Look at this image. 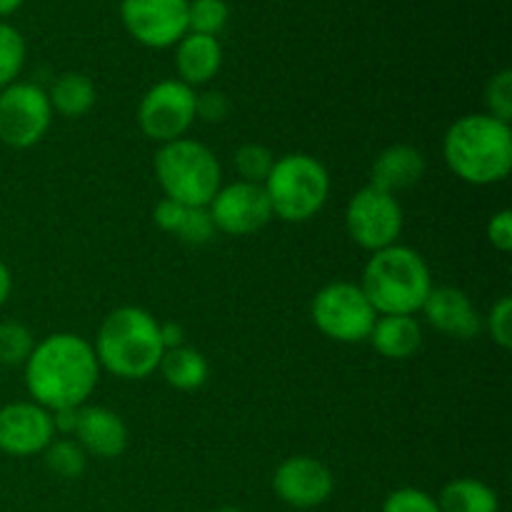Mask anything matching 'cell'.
Listing matches in <instances>:
<instances>
[{
    "instance_id": "1",
    "label": "cell",
    "mask_w": 512,
    "mask_h": 512,
    "mask_svg": "<svg viewBox=\"0 0 512 512\" xmlns=\"http://www.w3.org/2000/svg\"><path fill=\"white\" fill-rule=\"evenodd\" d=\"M23 368L30 398L45 410L83 408L100 380L93 343L75 333H53L35 343Z\"/></svg>"
},
{
    "instance_id": "2",
    "label": "cell",
    "mask_w": 512,
    "mask_h": 512,
    "mask_svg": "<svg viewBox=\"0 0 512 512\" xmlns=\"http://www.w3.org/2000/svg\"><path fill=\"white\" fill-rule=\"evenodd\" d=\"M445 165L468 185L503 183L512 170L510 123L488 113L455 120L443 138Z\"/></svg>"
},
{
    "instance_id": "3",
    "label": "cell",
    "mask_w": 512,
    "mask_h": 512,
    "mask_svg": "<svg viewBox=\"0 0 512 512\" xmlns=\"http://www.w3.org/2000/svg\"><path fill=\"white\" fill-rule=\"evenodd\" d=\"M95 358L100 370L120 380H143L158 370L163 360L160 320L138 305H123L105 315L95 335Z\"/></svg>"
},
{
    "instance_id": "4",
    "label": "cell",
    "mask_w": 512,
    "mask_h": 512,
    "mask_svg": "<svg viewBox=\"0 0 512 512\" xmlns=\"http://www.w3.org/2000/svg\"><path fill=\"white\" fill-rule=\"evenodd\" d=\"M360 288L378 315H415L435 285L423 255L395 243L365 263Z\"/></svg>"
},
{
    "instance_id": "5",
    "label": "cell",
    "mask_w": 512,
    "mask_h": 512,
    "mask_svg": "<svg viewBox=\"0 0 512 512\" xmlns=\"http://www.w3.org/2000/svg\"><path fill=\"white\" fill-rule=\"evenodd\" d=\"M153 170L165 198L178 200L188 208H208L223 183L218 155L193 138L160 145Z\"/></svg>"
},
{
    "instance_id": "6",
    "label": "cell",
    "mask_w": 512,
    "mask_h": 512,
    "mask_svg": "<svg viewBox=\"0 0 512 512\" xmlns=\"http://www.w3.org/2000/svg\"><path fill=\"white\" fill-rule=\"evenodd\" d=\"M275 218L285 223H308L328 203L330 173L308 153H288L275 158L263 183Z\"/></svg>"
},
{
    "instance_id": "7",
    "label": "cell",
    "mask_w": 512,
    "mask_h": 512,
    "mask_svg": "<svg viewBox=\"0 0 512 512\" xmlns=\"http://www.w3.org/2000/svg\"><path fill=\"white\" fill-rule=\"evenodd\" d=\"M310 318L315 328L335 343H363L368 340L378 313L358 283L333 280L315 293Z\"/></svg>"
},
{
    "instance_id": "8",
    "label": "cell",
    "mask_w": 512,
    "mask_h": 512,
    "mask_svg": "<svg viewBox=\"0 0 512 512\" xmlns=\"http://www.w3.org/2000/svg\"><path fill=\"white\" fill-rule=\"evenodd\" d=\"M403 223L405 215L398 198L373 185L360 188L345 208V228L350 240L370 253L398 243Z\"/></svg>"
},
{
    "instance_id": "9",
    "label": "cell",
    "mask_w": 512,
    "mask_h": 512,
    "mask_svg": "<svg viewBox=\"0 0 512 512\" xmlns=\"http://www.w3.org/2000/svg\"><path fill=\"white\" fill-rule=\"evenodd\" d=\"M195 88L178 78L160 80L140 98L138 125L140 133L155 143H173L185 138L195 123Z\"/></svg>"
},
{
    "instance_id": "10",
    "label": "cell",
    "mask_w": 512,
    "mask_h": 512,
    "mask_svg": "<svg viewBox=\"0 0 512 512\" xmlns=\"http://www.w3.org/2000/svg\"><path fill=\"white\" fill-rule=\"evenodd\" d=\"M53 123L48 93L33 83H13L0 90V143L25 150L45 138Z\"/></svg>"
},
{
    "instance_id": "11",
    "label": "cell",
    "mask_w": 512,
    "mask_h": 512,
    "mask_svg": "<svg viewBox=\"0 0 512 512\" xmlns=\"http://www.w3.org/2000/svg\"><path fill=\"white\" fill-rule=\"evenodd\" d=\"M188 3L190 0H120V20L140 45L165 50L188 33Z\"/></svg>"
},
{
    "instance_id": "12",
    "label": "cell",
    "mask_w": 512,
    "mask_h": 512,
    "mask_svg": "<svg viewBox=\"0 0 512 512\" xmlns=\"http://www.w3.org/2000/svg\"><path fill=\"white\" fill-rule=\"evenodd\" d=\"M208 213L218 233L243 238L263 230L273 220V208L265 195V188L258 183L235 180L230 185H220L215 198L210 200Z\"/></svg>"
},
{
    "instance_id": "13",
    "label": "cell",
    "mask_w": 512,
    "mask_h": 512,
    "mask_svg": "<svg viewBox=\"0 0 512 512\" xmlns=\"http://www.w3.org/2000/svg\"><path fill=\"white\" fill-rule=\"evenodd\" d=\"M273 490L285 505L298 510L320 508L335 490V478L328 465L310 455H293L278 465Z\"/></svg>"
},
{
    "instance_id": "14",
    "label": "cell",
    "mask_w": 512,
    "mask_h": 512,
    "mask_svg": "<svg viewBox=\"0 0 512 512\" xmlns=\"http://www.w3.org/2000/svg\"><path fill=\"white\" fill-rule=\"evenodd\" d=\"M53 440V418L43 405L23 400V403H10L0 408V453L13 455V458L43 455V450Z\"/></svg>"
},
{
    "instance_id": "15",
    "label": "cell",
    "mask_w": 512,
    "mask_h": 512,
    "mask_svg": "<svg viewBox=\"0 0 512 512\" xmlns=\"http://www.w3.org/2000/svg\"><path fill=\"white\" fill-rule=\"evenodd\" d=\"M420 313L438 333L458 340H473L483 333V315L468 298V293L453 285H440L430 290Z\"/></svg>"
},
{
    "instance_id": "16",
    "label": "cell",
    "mask_w": 512,
    "mask_h": 512,
    "mask_svg": "<svg viewBox=\"0 0 512 512\" xmlns=\"http://www.w3.org/2000/svg\"><path fill=\"white\" fill-rule=\"evenodd\" d=\"M75 438L85 453L95 458L113 460L128 450V425L115 410L103 405H83L78 410V423H75Z\"/></svg>"
},
{
    "instance_id": "17",
    "label": "cell",
    "mask_w": 512,
    "mask_h": 512,
    "mask_svg": "<svg viewBox=\"0 0 512 512\" xmlns=\"http://www.w3.org/2000/svg\"><path fill=\"white\" fill-rule=\"evenodd\" d=\"M425 175V155L415 145L398 143L385 148L370 168V185L395 195L418 185Z\"/></svg>"
},
{
    "instance_id": "18",
    "label": "cell",
    "mask_w": 512,
    "mask_h": 512,
    "mask_svg": "<svg viewBox=\"0 0 512 512\" xmlns=\"http://www.w3.org/2000/svg\"><path fill=\"white\" fill-rule=\"evenodd\" d=\"M175 68H178L180 83L205 85L223 68V45L213 35L185 33L175 43Z\"/></svg>"
},
{
    "instance_id": "19",
    "label": "cell",
    "mask_w": 512,
    "mask_h": 512,
    "mask_svg": "<svg viewBox=\"0 0 512 512\" xmlns=\"http://www.w3.org/2000/svg\"><path fill=\"white\" fill-rule=\"evenodd\" d=\"M368 340L388 360H408L423 345V325L415 315H378Z\"/></svg>"
},
{
    "instance_id": "20",
    "label": "cell",
    "mask_w": 512,
    "mask_h": 512,
    "mask_svg": "<svg viewBox=\"0 0 512 512\" xmlns=\"http://www.w3.org/2000/svg\"><path fill=\"white\" fill-rule=\"evenodd\" d=\"M158 370L163 373L165 383L175 390H198L208 383V360L200 350L190 348V345H180V348L165 350L163 360H160Z\"/></svg>"
},
{
    "instance_id": "21",
    "label": "cell",
    "mask_w": 512,
    "mask_h": 512,
    "mask_svg": "<svg viewBox=\"0 0 512 512\" xmlns=\"http://www.w3.org/2000/svg\"><path fill=\"white\" fill-rule=\"evenodd\" d=\"M440 512H500V498L478 478H455L440 490Z\"/></svg>"
},
{
    "instance_id": "22",
    "label": "cell",
    "mask_w": 512,
    "mask_h": 512,
    "mask_svg": "<svg viewBox=\"0 0 512 512\" xmlns=\"http://www.w3.org/2000/svg\"><path fill=\"white\" fill-rule=\"evenodd\" d=\"M48 100L50 108L63 115V118H83L95 105V85L88 75L70 70V73L55 78Z\"/></svg>"
},
{
    "instance_id": "23",
    "label": "cell",
    "mask_w": 512,
    "mask_h": 512,
    "mask_svg": "<svg viewBox=\"0 0 512 512\" xmlns=\"http://www.w3.org/2000/svg\"><path fill=\"white\" fill-rule=\"evenodd\" d=\"M45 465L53 475L63 480H75L85 473L88 468V453L78 445V440L60 438L53 440L48 448L43 450Z\"/></svg>"
},
{
    "instance_id": "24",
    "label": "cell",
    "mask_w": 512,
    "mask_h": 512,
    "mask_svg": "<svg viewBox=\"0 0 512 512\" xmlns=\"http://www.w3.org/2000/svg\"><path fill=\"white\" fill-rule=\"evenodd\" d=\"M25 38L18 28L0 20V90L18 83V75L25 65Z\"/></svg>"
},
{
    "instance_id": "25",
    "label": "cell",
    "mask_w": 512,
    "mask_h": 512,
    "mask_svg": "<svg viewBox=\"0 0 512 512\" xmlns=\"http://www.w3.org/2000/svg\"><path fill=\"white\" fill-rule=\"evenodd\" d=\"M228 20L230 5L225 0H190L188 3V33L218 38Z\"/></svg>"
},
{
    "instance_id": "26",
    "label": "cell",
    "mask_w": 512,
    "mask_h": 512,
    "mask_svg": "<svg viewBox=\"0 0 512 512\" xmlns=\"http://www.w3.org/2000/svg\"><path fill=\"white\" fill-rule=\"evenodd\" d=\"M33 348V333L23 323H15V320L0 323V365H8V368L25 365Z\"/></svg>"
},
{
    "instance_id": "27",
    "label": "cell",
    "mask_w": 512,
    "mask_h": 512,
    "mask_svg": "<svg viewBox=\"0 0 512 512\" xmlns=\"http://www.w3.org/2000/svg\"><path fill=\"white\" fill-rule=\"evenodd\" d=\"M273 163V150L260 143H245L235 150V170H238L240 180H245V183L263 185L270 170H273Z\"/></svg>"
},
{
    "instance_id": "28",
    "label": "cell",
    "mask_w": 512,
    "mask_h": 512,
    "mask_svg": "<svg viewBox=\"0 0 512 512\" xmlns=\"http://www.w3.org/2000/svg\"><path fill=\"white\" fill-rule=\"evenodd\" d=\"M485 108L488 115L510 123L512 120V70L503 68L485 85Z\"/></svg>"
},
{
    "instance_id": "29",
    "label": "cell",
    "mask_w": 512,
    "mask_h": 512,
    "mask_svg": "<svg viewBox=\"0 0 512 512\" xmlns=\"http://www.w3.org/2000/svg\"><path fill=\"white\" fill-rule=\"evenodd\" d=\"M483 330H488V335L493 338V343L498 348L510 350L512 348V298L503 295L493 303V308L488 310V315L483 318Z\"/></svg>"
},
{
    "instance_id": "30",
    "label": "cell",
    "mask_w": 512,
    "mask_h": 512,
    "mask_svg": "<svg viewBox=\"0 0 512 512\" xmlns=\"http://www.w3.org/2000/svg\"><path fill=\"white\" fill-rule=\"evenodd\" d=\"M218 233L210 218L208 208H188L183 215V223L178 228V240H183L185 245H205L213 240V235Z\"/></svg>"
},
{
    "instance_id": "31",
    "label": "cell",
    "mask_w": 512,
    "mask_h": 512,
    "mask_svg": "<svg viewBox=\"0 0 512 512\" xmlns=\"http://www.w3.org/2000/svg\"><path fill=\"white\" fill-rule=\"evenodd\" d=\"M380 512H440L438 500L420 488H398L385 498Z\"/></svg>"
},
{
    "instance_id": "32",
    "label": "cell",
    "mask_w": 512,
    "mask_h": 512,
    "mask_svg": "<svg viewBox=\"0 0 512 512\" xmlns=\"http://www.w3.org/2000/svg\"><path fill=\"white\" fill-rule=\"evenodd\" d=\"M230 98L223 90H205V93L195 95V120L203 123H223L230 115Z\"/></svg>"
},
{
    "instance_id": "33",
    "label": "cell",
    "mask_w": 512,
    "mask_h": 512,
    "mask_svg": "<svg viewBox=\"0 0 512 512\" xmlns=\"http://www.w3.org/2000/svg\"><path fill=\"white\" fill-rule=\"evenodd\" d=\"M488 240L495 250H500V253H510L512 250V210L505 208L490 218Z\"/></svg>"
},
{
    "instance_id": "34",
    "label": "cell",
    "mask_w": 512,
    "mask_h": 512,
    "mask_svg": "<svg viewBox=\"0 0 512 512\" xmlns=\"http://www.w3.org/2000/svg\"><path fill=\"white\" fill-rule=\"evenodd\" d=\"M185 210H188V205L178 203V200H170V198H163L158 205L153 208V220L155 225H158L160 230H165V233H178L180 223H183V215Z\"/></svg>"
},
{
    "instance_id": "35",
    "label": "cell",
    "mask_w": 512,
    "mask_h": 512,
    "mask_svg": "<svg viewBox=\"0 0 512 512\" xmlns=\"http://www.w3.org/2000/svg\"><path fill=\"white\" fill-rule=\"evenodd\" d=\"M78 410H80V408L50 410V418H53L55 433L73 435V433H75V423H78Z\"/></svg>"
},
{
    "instance_id": "36",
    "label": "cell",
    "mask_w": 512,
    "mask_h": 512,
    "mask_svg": "<svg viewBox=\"0 0 512 512\" xmlns=\"http://www.w3.org/2000/svg\"><path fill=\"white\" fill-rule=\"evenodd\" d=\"M160 340H163L165 350H173L185 345V328L180 323H160Z\"/></svg>"
},
{
    "instance_id": "37",
    "label": "cell",
    "mask_w": 512,
    "mask_h": 512,
    "mask_svg": "<svg viewBox=\"0 0 512 512\" xmlns=\"http://www.w3.org/2000/svg\"><path fill=\"white\" fill-rule=\"evenodd\" d=\"M10 293H13V273H10L8 265L0 260V308L8 303Z\"/></svg>"
},
{
    "instance_id": "38",
    "label": "cell",
    "mask_w": 512,
    "mask_h": 512,
    "mask_svg": "<svg viewBox=\"0 0 512 512\" xmlns=\"http://www.w3.org/2000/svg\"><path fill=\"white\" fill-rule=\"evenodd\" d=\"M25 0H0V18H8V15H13L15 10H20V5H23Z\"/></svg>"
},
{
    "instance_id": "39",
    "label": "cell",
    "mask_w": 512,
    "mask_h": 512,
    "mask_svg": "<svg viewBox=\"0 0 512 512\" xmlns=\"http://www.w3.org/2000/svg\"><path fill=\"white\" fill-rule=\"evenodd\" d=\"M215 512H245V510H240V508H233V505H225V508H218Z\"/></svg>"
}]
</instances>
